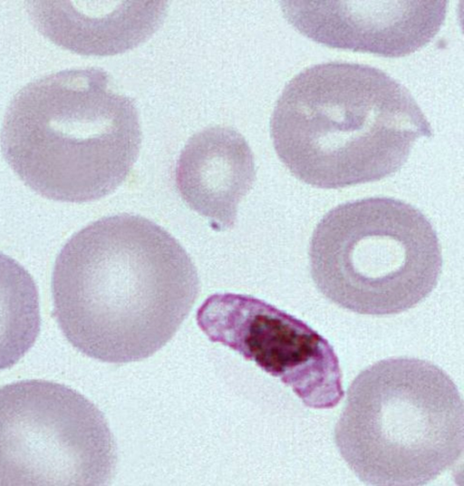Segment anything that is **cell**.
<instances>
[{"mask_svg": "<svg viewBox=\"0 0 464 486\" xmlns=\"http://www.w3.org/2000/svg\"><path fill=\"white\" fill-rule=\"evenodd\" d=\"M199 291L179 242L132 214L103 217L73 234L53 270L54 315L66 339L89 357L122 364L162 348Z\"/></svg>", "mask_w": 464, "mask_h": 486, "instance_id": "cell-1", "label": "cell"}, {"mask_svg": "<svg viewBox=\"0 0 464 486\" xmlns=\"http://www.w3.org/2000/svg\"><path fill=\"white\" fill-rule=\"evenodd\" d=\"M275 150L301 181L339 189L386 178L432 130L411 92L375 67L310 66L279 96L270 122Z\"/></svg>", "mask_w": 464, "mask_h": 486, "instance_id": "cell-2", "label": "cell"}, {"mask_svg": "<svg viewBox=\"0 0 464 486\" xmlns=\"http://www.w3.org/2000/svg\"><path fill=\"white\" fill-rule=\"evenodd\" d=\"M109 83L101 68L63 70L27 83L10 102L2 153L36 193L82 203L126 180L141 143L139 114Z\"/></svg>", "mask_w": 464, "mask_h": 486, "instance_id": "cell-3", "label": "cell"}, {"mask_svg": "<svg viewBox=\"0 0 464 486\" xmlns=\"http://www.w3.org/2000/svg\"><path fill=\"white\" fill-rule=\"evenodd\" d=\"M334 441L366 484L425 485L462 455L463 400L449 374L433 363L383 359L352 382Z\"/></svg>", "mask_w": 464, "mask_h": 486, "instance_id": "cell-4", "label": "cell"}, {"mask_svg": "<svg viewBox=\"0 0 464 486\" xmlns=\"http://www.w3.org/2000/svg\"><path fill=\"white\" fill-rule=\"evenodd\" d=\"M311 277L331 302L371 316L404 312L425 299L440 276L437 233L404 201L372 197L343 203L315 227Z\"/></svg>", "mask_w": 464, "mask_h": 486, "instance_id": "cell-5", "label": "cell"}, {"mask_svg": "<svg viewBox=\"0 0 464 486\" xmlns=\"http://www.w3.org/2000/svg\"><path fill=\"white\" fill-rule=\"evenodd\" d=\"M117 462L103 413L62 384L0 387V486L104 485Z\"/></svg>", "mask_w": 464, "mask_h": 486, "instance_id": "cell-6", "label": "cell"}, {"mask_svg": "<svg viewBox=\"0 0 464 486\" xmlns=\"http://www.w3.org/2000/svg\"><path fill=\"white\" fill-rule=\"evenodd\" d=\"M196 319L211 342L253 361L314 409L335 407L344 395L338 357L302 320L248 295L209 296Z\"/></svg>", "mask_w": 464, "mask_h": 486, "instance_id": "cell-7", "label": "cell"}, {"mask_svg": "<svg viewBox=\"0 0 464 486\" xmlns=\"http://www.w3.org/2000/svg\"><path fill=\"white\" fill-rule=\"evenodd\" d=\"M447 1H284L287 21L324 45L386 57L408 55L440 31Z\"/></svg>", "mask_w": 464, "mask_h": 486, "instance_id": "cell-8", "label": "cell"}, {"mask_svg": "<svg viewBox=\"0 0 464 486\" xmlns=\"http://www.w3.org/2000/svg\"><path fill=\"white\" fill-rule=\"evenodd\" d=\"M256 179L253 152L235 129L211 126L191 136L175 169L177 190L187 205L217 231L234 227L237 206Z\"/></svg>", "mask_w": 464, "mask_h": 486, "instance_id": "cell-9", "label": "cell"}, {"mask_svg": "<svg viewBox=\"0 0 464 486\" xmlns=\"http://www.w3.org/2000/svg\"><path fill=\"white\" fill-rule=\"evenodd\" d=\"M35 1L32 19L53 42L82 54L124 53L147 40L162 24L165 1Z\"/></svg>", "mask_w": 464, "mask_h": 486, "instance_id": "cell-10", "label": "cell"}, {"mask_svg": "<svg viewBox=\"0 0 464 486\" xmlns=\"http://www.w3.org/2000/svg\"><path fill=\"white\" fill-rule=\"evenodd\" d=\"M41 328L39 296L29 272L0 252V371L16 364Z\"/></svg>", "mask_w": 464, "mask_h": 486, "instance_id": "cell-11", "label": "cell"}]
</instances>
